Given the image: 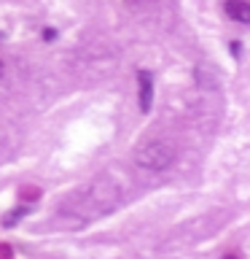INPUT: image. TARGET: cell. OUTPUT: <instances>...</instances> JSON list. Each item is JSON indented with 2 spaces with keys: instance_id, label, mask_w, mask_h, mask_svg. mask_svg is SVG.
I'll return each mask as SVG.
<instances>
[{
  "instance_id": "6",
  "label": "cell",
  "mask_w": 250,
  "mask_h": 259,
  "mask_svg": "<svg viewBox=\"0 0 250 259\" xmlns=\"http://www.w3.org/2000/svg\"><path fill=\"white\" fill-rule=\"evenodd\" d=\"M43 38H46V40H51V38H56V32H54V30H46V32H43Z\"/></svg>"
},
{
  "instance_id": "2",
  "label": "cell",
  "mask_w": 250,
  "mask_h": 259,
  "mask_svg": "<svg viewBox=\"0 0 250 259\" xmlns=\"http://www.w3.org/2000/svg\"><path fill=\"white\" fill-rule=\"evenodd\" d=\"M223 8L237 24H250V3L247 0H226Z\"/></svg>"
},
{
  "instance_id": "9",
  "label": "cell",
  "mask_w": 250,
  "mask_h": 259,
  "mask_svg": "<svg viewBox=\"0 0 250 259\" xmlns=\"http://www.w3.org/2000/svg\"><path fill=\"white\" fill-rule=\"evenodd\" d=\"M226 259H237V256H226Z\"/></svg>"
},
{
  "instance_id": "7",
  "label": "cell",
  "mask_w": 250,
  "mask_h": 259,
  "mask_svg": "<svg viewBox=\"0 0 250 259\" xmlns=\"http://www.w3.org/2000/svg\"><path fill=\"white\" fill-rule=\"evenodd\" d=\"M3 70H6V65H3V60H0V76H3Z\"/></svg>"
},
{
  "instance_id": "5",
  "label": "cell",
  "mask_w": 250,
  "mask_h": 259,
  "mask_svg": "<svg viewBox=\"0 0 250 259\" xmlns=\"http://www.w3.org/2000/svg\"><path fill=\"white\" fill-rule=\"evenodd\" d=\"M38 197H40V189H30V186L22 189V200H38Z\"/></svg>"
},
{
  "instance_id": "1",
  "label": "cell",
  "mask_w": 250,
  "mask_h": 259,
  "mask_svg": "<svg viewBox=\"0 0 250 259\" xmlns=\"http://www.w3.org/2000/svg\"><path fill=\"white\" fill-rule=\"evenodd\" d=\"M175 162V149L164 141H148L135 154V165L148 170V173H161Z\"/></svg>"
},
{
  "instance_id": "8",
  "label": "cell",
  "mask_w": 250,
  "mask_h": 259,
  "mask_svg": "<svg viewBox=\"0 0 250 259\" xmlns=\"http://www.w3.org/2000/svg\"><path fill=\"white\" fill-rule=\"evenodd\" d=\"M3 40H6V32H0V44H3Z\"/></svg>"
},
{
  "instance_id": "3",
  "label": "cell",
  "mask_w": 250,
  "mask_h": 259,
  "mask_svg": "<svg viewBox=\"0 0 250 259\" xmlns=\"http://www.w3.org/2000/svg\"><path fill=\"white\" fill-rule=\"evenodd\" d=\"M137 81H140V108L151 111V105H153V78H151V73L140 70L137 73Z\"/></svg>"
},
{
  "instance_id": "4",
  "label": "cell",
  "mask_w": 250,
  "mask_h": 259,
  "mask_svg": "<svg viewBox=\"0 0 250 259\" xmlns=\"http://www.w3.org/2000/svg\"><path fill=\"white\" fill-rule=\"evenodd\" d=\"M22 216H27V208H16V210H11V213H6L3 227H14V224H19V222H22Z\"/></svg>"
}]
</instances>
